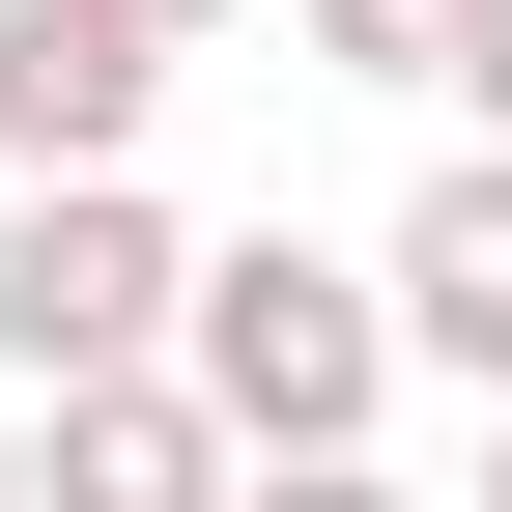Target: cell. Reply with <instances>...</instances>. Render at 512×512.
Returning <instances> with one entry per match:
<instances>
[{"label":"cell","instance_id":"6da1fadb","mask_svg":"<svg viewBox=\"0 0 512 512\" xmlns=\"http://www.w3.org/2000/svg\"><path fill=\"white\" fill-rule=\"evenodd\" d=\"M171 370L228 399V456H370V427H399V285H370V256H313V228H200Z\"/></svg>","mask_w":512,"mask_h":512},{"label":"cell","instance_id":"7a4b0ae2","mask_svg":"<svg viewBox=\"0 0 512 512\" xmlns=\"http://www.w3.org/2000/svg\"><path fill=\"white\" fill-rule=\"evenodd\" d=\"M171 285H200V228L143 200V143H114V171H0V370H29V399H57V370H143Z\"/></svg>","mask_w":512,"mask_h":512},{"label":"cell","instance_id":"3957f363","mask_svg":"<svg viewBox=\"0 0 512 512\" xmlns=\"http://www.w3.org/2000/svg\"><path fill=\"white\" fill-rule=\"evenodd\" d=\"M370 285H399V370H456V399H512V143H456L399 228H370Z\"/></svg>","mask_w":512,"mask_h":512},{"label":"cell","instance_id":"277c9868","mask_svg":"<svg viewBox=\"0 0 512 512\" xmlns=\"http://www.w3.org/2000/svg\"><path fill=\"white\" fill-rule=\"evenodd\" d=\"M171 114V29H114V0H0V171H114Z\"/></svg>","mask_w":512,"mask_h":512},{"label":"cell","instance_id":"5b68a950","mask_svg":"<svg viewBox=\"0 0 512 512\" xmlns=\"http://www.w3.org/2000/svg\"><path fill=\"white\" fill-rule=\"evenodd\" d=\"M29 484H86V512H200L228 484V399H200V370H57V399H29Z\"/></svg>","mask_w":512,"mask_h":512},{"label":"cell","instance_id":"8992f818","mask_svg":"<svg viewBox=\"0 0 512 512\" xmlns=\"http://www.w3.org/2000/svg\"><path fill=\"white\" fill-rule=\"evenodd\" d=\"M456 29H484V0H285L313 86H456Z\"/></svg>","mask_w":512,"mask_h":512},{"label":"cell","instance_id":"52a82bcc","mask_svg":"<svg viewBox=\"0 0 512 512\" xmlns=\"http://www.w3.org/2000/svg\"><path fill=\"white\" fill-rule=\"evenodd\" d=\"M456 114H484V143H512V0H484V29H456Z\"/></svg>","mask_w":512,"mask_h":512},{"label":"cell","instance_id":"ba28073f","mask_svg":"<svg viewBox=\"0 0 512 512\" xmlns=\"http://www.w3.org/2000/svg\"><path fill=\"white\" fill-rule=\"evenodd\" d=\"M114 29H171V57H228V29H256V0H114Z\"/></svg>","mask_w":512,"mask_h":512},{"label":"cell","instance_id":"9c48e42d","mask_svg":"<svg viewBox=\"0 0 512 512\" xmlns=\"http://www.w3.org/2000/svg\"><path fill=\"white\" fill-rule=\"evenodd\" d=\"M0 484H29V370H0Z\"/></svg>","mask_w":512,"mask_h":512},{"label":"cell","instance_id":"30bf717a","mask_svg":"<svg viewBox=\"0 0 512 512\" xmlns=\"http://www.w3.org/2000/svg\"><path fill=\"white\" fill-rule=\"evenodd\" d=\"M484 484H512V399H484Z\"/></svg>","mask_w":512,"mask_h":512}]
</instances>
